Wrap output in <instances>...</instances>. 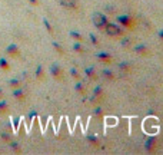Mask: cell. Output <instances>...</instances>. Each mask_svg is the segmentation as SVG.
<instances>
[{"instance_id":"24","label":"cell","mask_w":163,"mask_h":155,"mask_svg":"<svg viewBox=\"0 0 163 155\" xmlns=\"http://www.w3.org/2000/svg\"><path fill=\"white\" fill-rule=\"evenodd\" d=\"M70 37H73L76 42H83L84 39H83V36H82L79 32H76V30H72L70 32Z\"/></svg>"},{"instance_id":"30","label":"cell","mask_w":163,"mask_h":155,"mask_svg":"<svg viewBox=\"0 0 163 155\" xmlns=\"http://www.w3.org/2000/svg\"><path fill=\"white\" fill-rule=\"evenodd\" d=\"M36 118H37V112L33 109V111H30V112H29V121H30V122H33Z\"/></svg>"},{"instance_id":"3","label":"cell","mask_w":163,"mask_h":155,"mask_svg":"<svg viewBox=\"0 0 163 155\" xmlns=\"http://www.w3.org/2000/svg\"><path fill=\"white\" fill-rule=\"evenodd\" d=\"M116 22L122 27H126V29H133V26H135V20L129 15H119V16H116Z\"/></svg>"},{"instance_id":"14","label":"cell","mask_w":163,"mask_h":155,"mask_svg":"<svg viewBox=\"0 0 163 155\" xmlns=\"http://www.w3.org/2000/svg\"><path fill=\"white\" fill-rule=\"evenodd\" d=\"M34 76H36V79H37V81H41V79L44 78V68H43L41 65H37V66H36Z\"/></svg>"},{"instance_id":"20","label":"cell","mask_w":163,"mask_h":155,"mask_svg":"<svg viewBox=\"0 0 163 155\" xmlns=\"http://www.w3.org/2000/svg\"><path fill=\"white\" fill-rule=\"evenodd\" d=\"M0 69L3 71H10V63L6 57H0Z\"/></svg>"},{"instance_id":"25","label":"cell","mask_w":163,"mask_h":155,"mask_svg":"<svg viewBox=\"0 0 163 155\" xmlns=\"http://www.w3.org/2000/svg\"><path fill=\"white\" fill-rule=\"evenodd\" d=\"M7 109H9L7 101H4V99H0V112H7Z\"/></svg>"},{"instance_id":"7","label":"cell","mask_w":163,"mask_h":155,"mask_svg":"<svg viewBox=\"0 0 163 155\" xmlns=\"http://www.w3.org/2000/svg\"><path fill=\"white\" fill-rule=\"evenodd\" d=\"M6 53L13 57H17L20 55V49H19V46H17L16 43H10L7 48H6Z\"/></svg>"},{"instance_id":"32","label":"cell","mask_w":163,"mask_h":155,"mask_svg":"<svg viewBox=\"0 0 163 155\" xmlns=\"http://www.w3.org/2000/svg\"><path fill=\"white\" fill-rule=\"evenodd\" d=\"M105 10H106L109 15H112V13L114 12V9H113V7H110V6H106V9H105Z\"/></svg>"},{"instance_id":"5","label":"cell","mask_w":163,"mask_h":155,"mask_svg":"<svg viewBox=\"0 0 163 155\" xmlns=\"http://www.w3.org/2000/svg\"><path fill=\"white\" fill-rule=\"evenodd\" d=\"M50 73H52V76L56 79V81H63V69L60 68V65L59 63H53V65H50Z\"/></svg>"},{"instance_id":"9","label":"cell","mask_w":163,"mask_h":155,"mask_svg":"<svg viewBox=\"0 0 163 155\" xmlns=\"http://www.w3.org/2000/svg\"><path fill=\"white\" fill-rule=\"evenodd\" d=\"M12 95H13V98L17 99V101H20V102H23V101H25V98H26L25 90L22 89L20 86H19V88H15V89H13V93H12Z\"/></svg>"},{"instance_id":"11","label":"cell","mask_w":163,"mask_h":155,"mask_svg":"<svg viewBox=\"0 0 163 155\" xmlns=\"http://www.w3.org/2000/svg\"><path fill=\"white\" fill-rule=\"evenodd\" d=\"M117 68H119V71H120L122 73H129V72L132 71L130 62H127V60H123V62H120Z\"/></svg>"},{"instance_id":"29","label":"cell","mask_w":163,"mask_h":155,"mask_svg":"<svg viewBox=\"0 0 163 155\" xmlns=\"http://www.w3.org/2000/svg\"><path fill=\"white\" fill-rule=\"evenodd\" d=\"M120 45H122L123 48H129V46H132V42H130L129 37H124V39L120 40Z\"/></svg>"},{"instance_id":"1","label":"cell","mask_w":163,"mask_h":155,"mask_svg":"<svg viewBox=\"0 0 163 155\" xmlns=\"http://www.w3.org/2000/svg\"><path fill=\"white\" fill-rule=\"evenodd\" d=\"M105 33H106L107 36H110V37H120L123 36V29L120 27V25H117V23H113V22H107L106 26H105Z\"/></svg>"},{"instance_id":"15","label":"cell","mask_w":163,"mask_h":155,"mask_svg":"<svg viewBox=\"0 0 163 155\" xmlns=\"http://www.w3.org/2000/svg\"><path fill=\"white\" fill-rule=\"evenodd\" d=\"M74 90H76L77 93H80V95H86V86H84V83L80 81L74 83Z\"/></svg>"},{"instance_id":"6","label":"cell","mask_w":163,"mask_h":155,"mask_svg":"<svg viewBox=\"0 0 163 155\" xmlns=\"http://www.w3.org/2000/svg\"><path fill=\"white\" fill-rule=\"evenodd\" d=\"M96 59H98L99 62L105 63V65H110L113 62V56L110 53H107V52H98L96 53Z\"/></svg>"},{"instance_id":"13","label":"cell","mask_w":163,"mask_h":155,"mask_svg":"<svg viewBox=\"0 0 163 155\" xmlns=\"http://www.w3.org/2000/svg\"><path fill=\"white\" fill-rule=\"evenodd\" d=\"M7 144L13 152H16V154H20V152H22V147H20V144H19L17 141H13V139H12V141H9Z\"/></svg>"},{"instance_id":"19","label":"cell","mask_w":163,"mask_h":155,"mask_svg":"<svg viewBox=\"0 0 163 155\" xmlns=\"http://www.w3.org/2000/svg\"><path fill=\"white\" fill-rule=\"evenodd\" d=\"M52 46H53V49L56 50L59 55H65V49H63V46H62L59 42H55V40H53V42H52Z\"/></svg>"},{"instance_id":"2","label":"cell","mask_w":163,"mask_h":155,"mask_svg":"<svg viewBox=\"0 0 163 155\" xmlns=\"http://www.w3.org/2000/svg\"><path fill=\"white\" fill-rule=\"evenodd\" d=\"M93 25H95V27H98L99 30H103L105 29V26H106V23L109 22V17H107V15H105V13H100V12H98V13H95L93 15Z\"/></svg>"},{"instance_id":"28","label":"cell","mask_w":163,"mask_h":155,"mask_svg":"<svg viewBox=\"0 0 163 155\" xmlns=\"http://www.w3.org/2000/svg\"><path fill=\"white\" fill-rule=\"evenodd\" d=\"M89 39H90V42H92L93 46H98L99 45V40H98V37H96L95 33H89Z\"/></svg>"},{"instance_id":"33","label":"cell","mask_w":163,"mask_h":155,"mask_svg":"<svg viewBox=\"0 0 163 155\" xmlns=\"http://www.w3.org/2000/svg\"><path fill=\"white\" fill-rule=\"evenodd\" d=\"M27 1H29L32 6H37V4H39V0H27Z\"/></svg>"},{"instance_id":"34","label":"cell","mask_w":163,"mask_h":155,"mask_svg":"<svg viewBox=\"0 0 163 155\" xmlns=\"http://www.w3.org/2000/svg\"><path fill=\"white\" fill-rule=\"evenodd\" d=\"M157 37H159V39L163 42V29H162V30H159V33H157Z\"/></svg>"},{"instance_id":"4","label":"cell","mask_w":163,"mask_h":155,"mask_svg":"<svg viewBox=\"0 0 163 155\" xmlns=\"http://www.w3.org/2000/svg\"><path fill=\"white\" fill-rule=\"evenodd\" d=\"M156 148H157V137L152 135V137H149V138L145 141L143 149L146 151L147 154H152V152H155L156 151Z\"/></svg>"},{"instance_id":"12","label":"cell","mask_w":163,"mask_h":155,"mask_svg":"<svg viewBox=\"0 0 163 155\" xmlns=\"http://www.w3.org/2000/svg\"><path fill=\"white\" fill-rule=\"evenodd\" d=\"M59 3L66 9H76L77 0H59Z\"/></svg>"},{"instance_id":"21","label":"cell","mask_w":163,"mask_h":155,"mask_svg":"<svg viewBox=\"0 0 163 155\" xmlns=\"http://www.w3.org/2000/svg\"><path fill=\"white\" fill-rule=\"evenodd\" d=\"M43 26L46 27V30H47V33H49V35H53V33H55V30H53V26H52V23H50L46 17L43 19Z\"/></svg>"},{"instance_id":"18","label":"cell","mask_w":163,"mask_h":155,"mask_svg":"<svg viewBox=\"0 0 163 155\" xmlns=\"http://www.w3.org/2000/svg\"><path fill=\"white\" fill-rule=\"evenodd\" d=\"M102 75H103V78L105 79H107V81H114V73L110 71V69H107V68H105L103 71H102Z\"/></svg>"},{"instance_id":"10","label":"cell","mask_w":163,"mask_h":155,"mask_svg":"<svg viewBox=\"0 0 163 155\" xmlns=\"http://www.w3.org/2000/svg\"><path fill=\"white\" fill-rule=\"evenodd\" d=\"M84 73H86V76L89 78L90 81H96V79H98V72H96V69H95L93 66L84 68Z\"/></svg>"},{"instance_id":"22","label":"cell","mask_w":163,"mask_h":155,"mask_svg":"<svg viewBox=\"0 0 163 155\" xmlns=\"http://www.w3.org/2000/svg\"><path fill=\"white\" fill-rule=\"evenodd\" d=\"M72 48H73V50L76 52V53H83V52H84V48H83L82 42H74Z\"/></svg>"},{"instance_id":"16","label":"cell","mask_w":163,"mask_h":155,"mask_svg":"<svg viewBox=\"0 0 163 155\" xmlns=\"http://www.w3.org/2000/svg\"><path fill=\"white\" fill-rule=\"evenodd\" d=\"M102 96H103V88H102V85H96L95 89H93V99H92V101H95V99H98V98H102Z\"/></svg>"},{"instance_id":"31","label":"cell","mask_w":163,"mask_h":155,"mask_svg":"<svg viewBox=\"0 0 163 155\" xmlns=\"http://www.w3.org/2000/svg\"><path fill=\"white\" fill-rule=\"evenodd\" d=\"M95 115H98V116H102V115H103V109H102L100 106H95Z\"/></svg>"},{"instance_id":"23","label":"cell","mask_w":163,"mask_h":155,"mask_svg":"<svg viewBox=\"0 0 163 155\" xmlns=\"http://www.w3.org/2000/svg\"><path fill=\"white\" fill-rule=\"evenodd\" d=\"M20 83H22L20 79H17V78H12V79L9 81V86L15 89V88H19V86H20Z\"/></svg>"},{"instance_id":"27","label":"cell","mask_w":163,"mask_h":155,"mask_svg":"<svg viewBox=\"0 0 163 155\" xmlns=\"http://www.w3.org/2000/svg\"><path fill=\"white\" fill-rule=\"evenodd\" d=\"M0 138L3 139L4 142H9V141H12V135L6 132V131H3V132H0Z\"/></svg>"},{"instance_id":"26","label":"cell","mask_w":163,"mask_h":155,"mask_svg":"<svg viewBox=\"0 0 163 155\" xmlns=\"http://www.w3.org/2000/svg\"><path fill=\"white\" fill-rule=\"evenodd\" d=\"M69 73H70V76L74 78V79H80V73H79V71H77L76 68H70Z\"/></svg>"},{"instance_id":"35","label":"cell","mask_w":163,"mask_h":155,"mask_svg":"<svg viewBox=\"0 0 163 155\" xmlns=\"http://www.w3.org/2000/svg\"><path fill=\"white\" fill-rule=\"evenodd\" d=\"M3 93H4V92H3V89H0V99L3 98Z\"/></svg>"},{"instance_id":"8","label":"cell","mask_w":163,"mask_h":155,"mask_svg":"<svg viewBox=\"0 0 163 155\" xmlns=\"http://www.w3.org/2000/svg\"><path fill=\"white\" fill-rule=\"evenodd\" d=\"M133 50H135L138 55H142V56H146L147 53H149V48H147L146 45H143V43H138V45L133 48Z\"/></svg>"},{"instance_id":"17","label":"cell","mask_w":163,"mask_h":155,"mask_svg":"<svg viewBox=\"0 0 163 155\" xmlns=\"http://www.w3.org/2000/svg\"><path fill=\"white\" fill-rule=\"evenodd\" d=\"M86 141L89 142L90 145H93V147H98L99 144H100L98 135H87V137H86Z\"/></svg>"}]
</instances>
